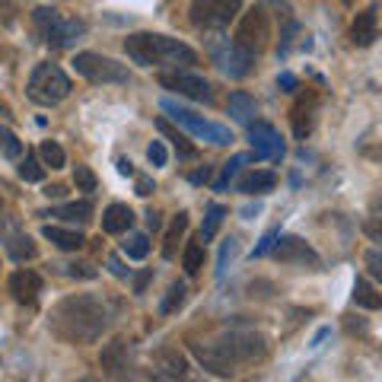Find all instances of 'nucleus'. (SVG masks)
I'll list each match as a JSON object with an SVG mask.
<instances>
[{"instance_id":"obj_1","label":"nucleus","mask_w":382,"mask_h":382,"mask_svg":"<svg viewBox=\"0 0 382 382\" xmlns=\"http://www.w3.org/2000/svg\"><path fill=\"white\" fill-rule=\"evenodd\" d=\"M109 319H112V309L102 296L77 293V296H67L54 306L51 331L64 341H74V344H90V341L102 337V331L109 328Z\"/></svg>"},{"instance_id":"obj_2","label":"nucleus","mask_w":382,"mask_h":382,"mask_svg":"<svg viewBox=\"0 0 382 382\" xmlns=\"http://www.w3.org/2000/svg\"><path fill=\"white\" fill-rule=\"evenodd\" d=\"M125 51L127 58L141 64V67H153V64H173V67H188L198 64V54L169 35H153V32H134L125 38Z\"/></svg>"},{"instance_id":"obj_3","label":"nucleus","mask_w":382,"mask_h":382,"mask_svg":"<svg viewBox=\"0 0 382 382\" xmlns=\"http://www.w3.org/2000/svg\"><path fill=\"white\" fill-rule=\"evenodd\" d=\"M70 77L58 64H38L29 77V99L38 105H58L70 96Z\"/></svg>"},{"instance_id":"obj_4","label":"nucleus","mask_w":382,"mask_h":382,"mask_svg":"<svg viewBox=\"0 0 382 382\" xmlns=\"http://www.w3.org/2000/svg\"><path fill=\"white\" fill-rule=\"evenodd\" d=\"M210 344L220 351V357L230 363L232 369L239 367V363H252V360H262L268 353V341L262 335H255V331H230V335H220L217 341H210Z\"/></svg>"},{"instance_id":"obj_5","label":"nucleus","mask_w":382,"mask_h":382,"mask_svg":"<svg viewBox=\"0 0 382 382\" xmlns=\"http://www.w3.org/2000/svg\"><path fill=\"white\" fill-rule=\"evenodd\" d=\"M32 19H35L42 38H45L51 48H70L77 38L86 32V26H83L80 19H67V16H61L54 7L32 10Z\"/></svg>"},{"instance_id":"obj_6","label":"nucleus","mask_w":382,"mask_h":382,"mask_svg":"<svg viewBox=\"0 0 382 382\" xmlns=\"http://www.w3.org/2000/svg\"><path fill=\"white\" fill-rule=\"evenodd\" d=\"M159 105H163V112H169V115H173V121H175V125H182V127H185L188 134L201 137V141L214 143V147H226V143H232L230 127H223V125H214V121L201 118V115L188 112L185 105L173 102V99H163V102H159Z\"/></svg>"},{"instance_id":"obj_7","label":"nucleus","mask_w":382,"mask_h":382,"mask_svg":"<svg viewBox=\"0 0 382 382\" xmlns=\"http://www.w3.org/2000/svg\"><path fill=\"white\" fill-rule=\"evenodd\" d=\"M268 38H271V23H268V13H264L262 7L248 10L246 16H242L239 29H236V42L232 45L242 48L246 54H262L264 48H268Z\"/></svg>"},{"instance_id":"obj_8","label":"nucleus","mask_w":382,"mask_h":382,"mask_svg":"<svg viewBox=\"0 0 382 382\" xmlns=\"http://www.w3.org/2000/svg\"><path fill=\"white\" fill-rule=\"evenodd\" d=\"M74 70L80 77H86L90 83H127L125 64H118V61H112V58H102V54H93V51L77 54Z\"/></svg>"},{"instance_id":"obj_9","label":"nucleus","mask_w":382,"mask_h":382,"mask_svg":"<svg viewBox=\"0 0 382 382\" xmlns=\"http://www.w3.org/2000/svg\"><path fill=\"white\" fill-rule=\"evenodd\" d=\"M242 0H191V23L201 29H223L239 13Z\"/></svg>"},{"instance_id":"obj_10","label":"nucleus","mask_w":382,"mask_h":382,"mask_svg":"<svg viewBox=\"0 0 382 382\" xmlns=\"http://www.w3.org/2000/svg\"><path fill=\"white\" fill-rule=\"evenodd\" d=\"M159 86L179 93V96H185V99H195V102H207V105L214 102L210 83L198 74H188V70H166V74H159Z\"/></svg>"},{"instance_id":"obj_11","label":"nucleus","mask_w":382,"mask_h":382,"mask_svg":"<svg viewBox=\"0 0 382 382\" xmlns=\"http://www.w3.org/2000/svg\"><path fill=\"white\" fill-rule=\"evenodd\" d=\"M271 248H274V255H278V262L303 264V268H309V271L322 268V258H319V255H315V248L306 246L300 236H278V242H274Z\"/></svg>"},{"instance_id":"obj_12","label":"nucleus","mask_w":382,"mask_h":382,"mask_svg":"<svg viewBox=\"0 0 382 382\" xmlns=\"http://www.w3.org/2000/svg\"><path fill=\"white\" fill-rule=\"evenodd\" d=\"M248 141H252V157L255 159H280L284 157V141L274 131V125L252 121L248 125Z\"/></svg>"},{"instance_id":"obj_13","label":"nucleus","mask_w":382,"mask_h":382,"mask_svg":"<svg viewBox=\"0 0 382 382\" xmlns=\"http://www.w3.org/2000/svg\"><path fill=\"white\" fill-rule=\"evenodd\" d=\"M214 61H217V67L223 70L226 77H232V80H242V77L252 74V54H246L242 48H236L232 42H226V45H214Z\"/></svg>"},{"instance_id":"obj_14","label":"nucleus","mask_w":382,"mask_h":382,"mask_svg":"<svg viewBox=\"0 0 382 382\" xmlns=\"http://www.w3.org/2000/svg\"><path fill=\"white\" fill-rule=\"evenodd\" d=\"M99 367L105 369L115 379H125L131 373V347L127 341H112V344L102 347V357H99Z\"/></svg>"},{"instance_id":"obj_15","label":"nucleus","mask_w":382,"mask_h":382,"mask_svg":"<svg viewBox=\"0 0 382 382\" xmlns=\"http://www.w3.org/2000/svg\"><path fill=\"white\" fill-rule=\"evenodd\" d=\"M0 242L7 246V252L13 255L16 262H26V258H35V255H38L35 242H32L26 232H19V226H16L13 220L3 223V230H0Z\"/></svg>"},{"instance_id":"obj_16","label":"nucleus","mask_w":382,"mask_h":382,"mask_svg":"<svg viewBox=\"0 0 382 382\" xmlns=\"http://www.w3.org/2000/svg\"><path fill=\"white\" fill-rule=\"evenodd\" d=\"M379 38V16H376V7H367L363 13H357L351 26V42L357 48H369Z\"/></svg>"},{"instance_id":"obj_17","label":"nucleus","mask_w":382,"mask_h":382,"mask_svg":"<svg viewBox=\"0 0 382 382\" xmlns=\"http://www.w3.org/2000/svg\"><path fill=\"white\" fill-rule=\"evenodd\" d=\"M191 353L198 357V363H201L207 373H214V376H220V379H226V376H232L236 369L226 363L223 357H220V351L210 341H191Z\"/></svg>"},{"instance_id":"obj_18","label":"nucleus","mask_w":382,"mask_h":382,"mask_svg":"<svg viewBox=\"0 0 382 382\" xmlns=\"http://www.w3.org/2000/svg\"><path fill=\"white\" fill-rule=\"evenodd\" d=\"M10 293L16 296V303H23V306H32L38 300V293H42V278H38L35 271H16L13 278H10Z\"/></svg>"},{"instance_id":"obj_19","label":"nucleus","mask_w":382,"mask_h":382,"mask_svg":"<svg viewBox=\"0 0 382 382\" xmlns=\"http://www.w3.org/2000/svg\"><path fill=\"white\" fill-rule=\"evenodd\" d=\"M312 112H315V96H303L300 102L290 109L293 134H296V141H306V137H309V131H312Z\"/></svg>"},{"instance_id":"obj_20","label":"nucleus","mask_w":382,"mask_h":382,"mask_svg":"<svg viewBox=\"0 0 382 382\" xmlns=\"http://www.w3.org/2000/svg\"><path fill=\"white\" fill-rule=\"evenodd\" d=\"M134 223V214L127 204H109L102 214V230L105 232H127Z\"/></svg>"},{"instance_id":"obj_21","label":"nucleus","mask_w":382,"mask_h":382,"mask_svg":"<svg viewBox=\"0 0 382 382\" xmlns=\"http://www.w3.org/2000/svg\"><path fill=\"white\" fill-rule=\"evenodd\" d=\"M42 236H45L51 246H58L61 252H77V248H83V236L80 232H74V230H61V226H51L48 223L45 230H42Z\"/></svg>"},{"instance_id":"obj_22","label":"nucleus","mask_w":382,"mask_h":382,"mask_svg":"<svg viewBox=\"0 0 382 382\" xmlns=\"http://www.w3.org/2000/svg\"><path fill=\"white\" fill-rule=\"evenodd\" d=\"M42 217H61L70 223H86L93 217V204L90 201H74V204H61L54 210H42Z\"/></svg>"},{"instance_id":"obj_23","label":"nucleus","mask_w":382,"mask_h":382,"mask_svg":"<svg viewBox=\"0 0 382 382\" xmlns=\"http://www.w3.org/2000/svg\"><path fill=\"white\" fill-rule=\"evenodd\" d=\"M274 185H278V175H274V173H264V169H262V173L242 175L236 188H239L242 195H264V191H271Z\"/></svg>"},{"instance_id":"obj_24","label":"nucleus","mask_w":382,"mask_h":382,"mask_svg":"<svg viewBox=\"0 0 382 382\" xmlns=\"http://www.w3.org/2000/svg\"><path fill=\"white\" fill-rule=\"evenodd\" d=\"M230 118L239 125H252L255 118V99L248 93H232L230 96Z\"/></svg>"},{"instance_id":"obj_25","label":"nucleus","mask_w":382,"mask_h":382,"mask_svg":"<svg viewBox=\"0 0 382 382\" xmlns=\"http://www.w3.org/2000/svg\"><path fill=\"white\" fill-rule=\"evenodd\" d=\"M353 303H357L360 309H379L382 306V296L376 293L373 284H367V280L360 278L357 284H353Z\"/></svg>"},{"instance_id":"obj_26","label":"nucleus","mask_w":382,"mask_h":382,"mask_svg":"<svg viewBox=\"0 0 382 382\" xmlns=\"http://www.w3.org/2000/svg\"><path fill=\"white\" fill-rule=\"evenodd\" d=\"M252 159H255L252 153H236V157H232L230 163L223 166V173H220V179L214 182V188H217V191H223V188L230 185L232 179H236V173H239V169H242V166H246V163H252Z\"/></svg>"},{"instance_id":"obj_27","label":"nucleus","mask_w":382,"mask_h":382,"mask_svg":"<svg viewBox=\"0 0 382 382\" xmlns=\"http://www.w3.org/2000/svg\"><path fill=\"white\" fill-rule=\"evenodd\" d=\"M223 217H226V207H223V204H210V207H207V217H204V226H201V239H204V242L217 236V230H220V223H223Z\"/></svg>"},{"instance_id":"obj_28","label":"nucleus","mask_w":382,"mask_h":382,"mask_svg":"<svg viewBox=\"0 0 382 382\" xmlns=\"http://www.w3.org/2000/svg\"><path fill=\"white\" fill-rule=\"evenodd\" d=\"M157 127H159V131H163L166 137H169V141L175 143V150H179V157L191 159V157H195V153H198V147H195V143H188V141H185V134L173 131V127H169V121H163V118H159V121H157Z\"/></svg>"},{"instance_id":"obj_29","label":"nucleus","mask_w":382,"mask_h":382,"mask_svg":"<svg viewBox=\"0 0 382 382\" xmlns=\"http://www.w3.org/2000/svg\"><path fill=\"white\" fill-rule=\"evenodd\" d=\"M121 252H125L127 258L141 262V258H147V252H150V239H147L143 232H134V236H127V239L121 242Z\"/></svg>"},{"instance_id":"obj_30","label":"nucleus","mask_w":382,"mask_h":382,"mask_svg":"<svg viewBox=\"0 0 382 382\" xmlns=\"http://www.w3.org/2000/svg\"><path fill=\"white\" fill-rule=\"evenodd\" d=\"M182 268L188 271V274H198V271L204 268V246L201 242H188L185 252H182Z\"/></svg>"},{"instance_id":"obj_31","label":"nucleus","mask_w":382,"mask_h":382,"mask_svg":"<svg viewBox=\"0 0 382 382\" xmlns=\"http://www.w3.org/2000/svg\"><path fill=\"white\" fill-rule=\"evenodd\" d=\"M0 153H3L7 159L23 157V143H19V137H16L10 127H0Z\"/></svg>"},{"instance_id":"obj_32","label":"nucleus","mask_w":382,"mask_h":382,"mask_svg":"<svg viewBox=\"0 0 382 382\" xmlns=\"http://www.w3.org/2000/svg\"><path fill=\"white\" fill-rule=\"evenodd\" d=\"M185 230H188V214H179V217L173 220V230L166 232V246H163L166 258H173V255H175V239H179Z\"/></svg>"},{"instance_id":"obj_33","label":"nucleus","mask_w":382,"mask_h":382,"mask_svg":"<svg viewBox=\"0 0 382 382\" xmlns=\"http://www.w3.org/2000/svg\"><path fill=\"white\" fill-rule=\"evenodd\" d=\"M38 153H42L45 166H51V169H61V166L67 163V157H64V147H61V143H54V141H45Z\"/></svg>"},{"instance_id":"obj_34","label":"nucleus","mask_w":382,"mask_h":382,"mask_svg":"<svg viewBox=\"0 0 382 382\" xmlns=\"http://www.w3.org/2000/svg\"><path fill=\"white\" fill-rule=\"evenodd\" d=\"M185 284H173L169 287V293H166V300H163V312L166 315H173V312H179L182 306H185Z\"/></svg>"},{"instance_id":"obj_35","label":"nucleus","mask_w":382,"mask_h":382,"mask_svg":"<svg viewBox=\"0 0 382 382\" xmlns=\"http://www.w3.org/2000/svg\"><path fill=\"white\" fill-rule=\"evenodd\" d=\"M19 179H26V182H42V179H45V166L38 163L35 157H26L23 163H19Z\"/></svg>"},{"instance_id":"obj_36","label":"nucleus","mask_w":382,"mask_h":382,"mask_svg":"<svg viewBox=\"0 0 382 382\" xmlns=\"http://www.w3.org/2000/svg\"><path fill=\"white\" fill-rule=\"evenodd\" d=\"M74 185L80 191H96V173H93L90 166H77L74 169Z\"/></svg>"},{"instance_id":"obj_37","label":"nucleus","mask_w":382,"mask_h":382,"mask_svg":"<svg viewBox=\"0 0 382 382\" xmlns=\"http://www.w3.org/2000/svg\"><path fill=\"white\" fill-rule=\"evenodd\" d=\"M147 159H150L153 166H166V159H169V153H166L163 141H153L150 147H147Z\"/></svg>"},{"instance_id":"obj_38","label":"nucleus","mask_w":382,"mask_h":382,"mask_svg":"<svg viewBox=\"0 0 382 382\" xmlns=\"http://www.w3.org/2000/svg\"><path fill=\"white\" fill-rule=\"evenodd\" d=\"M278 236H280L278 230H271L268 236H264V239H262V242H258V246L252 248V258H262V255H268V252H271V246H274V242H278Z\"/></svg>"},{"instance_id":"obj_39","label":"nucleus","mask_w":382,"mask_h":382,"mask_svg":"<svg viewBox=\"0 0 382 382\" xmlns=\"http://www.w3.org/2000/svg\"><path fill=\"white\" fill-rule=\"evenodd\" d=\"M232 252H236V239H226L223 242V252H220V268H217V274L223 278V271H226V262L232 258Z\"/></svg>"},{"instance_id":"obj_40","label":"nucleus","mask_w":382,"mask_h":382,"mask_svg":"<svg viewBox=\"0 0 382 382\" xmlns=\"http://www.w3.org/2000/svg\"><path fill=\"white\" fill-rule=\"evenodd\" d=\"M64 268H67V274H70V278H86V280H90V278H96V271H93L90 264H80V268H77V264H64Z\"/></svg>"},{"instance_id":"obj_41","label":"nucleus","mask_w":382,"mask_h":382,"mask_svg":"<svg viewBox=\"0 0 382 382\" xmlns=\"http://www.w3.org/2000/svg\"><path fill=\"white\" fill-rule=\"evenodd\" d=\"M13 13H16L13 0H0V23H13Z\"/></svg>"},{"instance_id":"obj_42","label":"nucleus","mask_w":382,"mask_h":382,"mask_svg":"<svg viewBox=\"0 0 382 382\" xmlns=\"http://www.w3.org/2000/svg\"><path fill=\"white\" fill-rule=\"evenodd\" d=\"M278 86H280L284 93H293V90H296V77H293L290 70H284V74L278 77Z\"/></svg>"},{"instance_id":"obj_43","label":"nucleus","mask_w":382,"mask_h":382,"mask_svg":"<svg viewBox=\"0 0 382 382\" xmlns=\"http://www.w3.org/2000/svg\"><path fill=\"white\" fill-rule=\"evenodd\" d=\"M367 264H369V274H373V278H382V268H379V252H369L367 255Z\"/></svg>"},{"instance_id":"obj_44","label":"nucleus","mask_w":382,"mask_h":382,"mask_svg":"<svg viewBox=\"0 0 382 382\" xmlns=\"http://www.w3.org/2000/svg\"><path fill=\"white\" fill-rule=\"evenodd\" d=\"M157 188H153V179H137V195L141 198H147V195H153Z\"/></svg>"},{"instance_id":"obj_45","label":"nucleus","mask_w":382,"mask_h":382,"mask_svg":"<svg viewBox=\"0 0 382 382\" xmlns=\"http://www.w3.org/2000/svg\"><path fill=\"white\" fill-rule=\"evenodd\" d=\"M109 268H112V274H115V278H127V268L118 262V258H115V255H112V258H109Z\"/></svg>"},{"instance_id":"obj_46","label":"nucleus","mask_w":382,"mask_h":382,"mask_svg":"<svg viewBox=\"0 0 382 382\" xmlns=\"http://www.w3.org/2000/svg\"><path fill=\"white\" fill-rule=\"evenodd\" d=\"M207 179H210L207 166H204V169H198V173H191V182H195V185H201V182H207Z\"/></svg>"},{"instance_id":"obj_47","label":"nucleus","mask_w":382,"mask_h":382,"mask_svg":"<svg viewBox=\"0 0 382 382\" xmlns=\"http://www.w3.org/2000/svg\"><path fill=\"white\" fill-rule=\"evenodd\" d=\"M147 280H150V271H143L141 278L134 280V293H143V287H147Z\"/></svg>"},{"instance_id":"obj_48","label":"nucleus","mask_w":382,"mask_h":382,"mask_svg":"<svg viewBox=\"0 0 382 382\" xmlns=\"http://www.w3.org/2000/svg\"><path fill=\"white\" fill-rule=\"evenodd\" d=\"M118 173L121 175H134V166H131V159H118Z\"/></svg>"},{"instance_id":"obj_49","label":"nucleus","mask_w":382,"mask_h":382,"mask_svg":"<svg viewBox=\"0 0 382 382\" xmlns=\"http://www.w3.org/2000/svg\"><path fill=\"white\" fill-rule=\"evenodd\" d=\"M147 226H150V230H159V214H147Z\"/></svg>"},{"instance_id":"obj_50","label":"nucleus","mask_w":382,"mask_h":382,"mask_svg":"<svg viewBox=\"0 0 382 382\" xmlns=\"http://www.w3.org/2000/svg\"><path fill=\"white\" fill-rule=\"evenodd\" d=\"M45 195H48V198H61V195H64V188H61V185H51V188H45Z\"/></svg>"},{"instance_id":"obj_51","label":"nucleus","mask_w":382,"mask_h":382,"mask_svg":"<svg viewBox=\"0 0 382 382\" xmlns=\"http://www.w3.org/2000/svg\"><path fill=\"white\" fill-rule=\"evenodd\" d=\"M341 3H351V0H341Z\"/></svg>"}]
</instances>
